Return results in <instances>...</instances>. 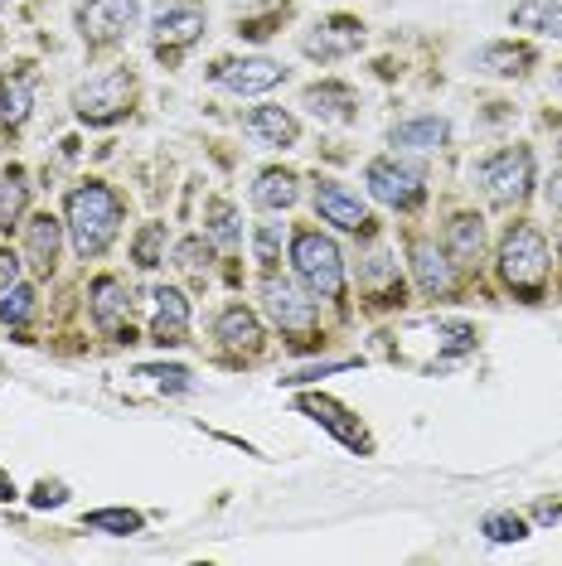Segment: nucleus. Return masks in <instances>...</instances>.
Returning a JSON list of instances; mask_svg holds the SVG:
<instances>
[{"label":"nucleus","instance_id":"nucleus-24","mask_svg":"<svg viewBox=\"0 0 562 566\" xmlns=\"http://www.w3.org/2000/svg\"><path fill=\"white\" fill-rule=\"evenodd\" d=\"M441 140H446L441 117H417V122L393 126V146H403V150H437Z\"/></svg>","mask_w":562,"mask_h":566},{"label":"nucleus","instance_id":"nucleus-12","mask_svg":"<svg viewBox=\"0 0 562 566\" xmlns=\"http://www.w3.org/2000/svg\"><path fill=\"white\" fill-rule=\"evenodd\" d=\"M267 311H272L277 325L291 329V334L315 329V301H305V295L296 286H287V281H267Z\"/></svg>","mask_w":562,"mask_h":566},{"label":"nucleus","instance_id":"nucleus-3","mask_svg":"<svg viewBox=\"0 0 562 566\" xmlns=\"http://www.w3.org/2000/svg\"><path fill=\"white\" fill-rule=\"evenodd\" d=\"M364 185H368V195L378 203H388V209H413L422 199V189H427V170H422L417 160L383 156L364 170Z\"/></svg>","mask_w":562,"mask_h":566},{"label":"nucleus","instance_id":"nucleus-22","mask_svg":"<svg viewBox=\"0 0 562 566\" xmlns=\"http://www.w3.org/2000/svg\"><path fill=\"white\" fill-rule=\"evenodd\" d=\"M514 30H533V34H562V0H523L514 6Z\"/></svg>","mask_w":562,"mask_h":566},{"label":"nucleus","instance_id":"nucleus-18","mask_svg":"<svg viewBox=\"0 0 562 566\" xmlns=\"http://www.w3.org/2000/svg\"><path fill=\"white\" fill-rule=\"evenodd\" d=\"M59 242H63V223L54 213H34L30 218V262L40 272H54V256H59Z\"/></svg>","mask_w":562,"mask_h":566},{"label":"nucleus","instance_id":"nucleus-1","mask_svg":"<svg viewBox=\"0 0 562 566\" xmlns=\"http://www.w3.org/2000/svg\"><path fill=\"white\" fill-rule=\"evenodd\" d=\"M117 223H122V199L112 195L107 185H83L69 195V233H73V248L79 256H97L112 248L117 238Z\"/></svg>","mask_w":562,"mask_h":566},{"label":"nucleus","instance_id":"nucleus-29","mask_svg":"<svg viewBox=\"0 0 562 566\" xmlns=\"http://www.w3.org/2000/svg\"><path fill=\"white\" fill-rule=\"evenodd\" d=\"M485 537L490 543H519V537H529V523L514 518V513H490L485 518Z\"/></svg>","mask_w":562,"mask_h":566},{"label":"nucleus","instance_id":"nucleus-4","mask_svg":"<svg viewBox=\"0 0 562 566\" xmlns=\"http://www.w3.org/2000/svg\"><path fill=\"white\" fill-rule=\"evenodd\" d=\"M500 272L509 286L519 291H533L539 281L548 276V242L533 233V228H509L504 233V248H500Z\"/></svg>","mask_w":562,"mask_h":566},{"label":"nucleus","instance_id":"nucleus-31","mask_svg":"<svg viewBox=\"0 0 562 566\" xmlns=\"http://www.w3.org/2000/svg\"><path fill=\"white\" fill-rule=\"evenodd\" d=\"M20 209H24V175H20V170H10V175H6V185H0V218L10 223V218H15Z\"/></svg>","mask_w":562,"mask_h":566},{"label":"nucleus","instance_id":"nucleus-30","mask_svg":"<svg viewBox=\"0 0 562 566\" xmlns=\"http://www.w3.org/2000/svg\"><path fill=\"white\" fill-rule=\"evenodd\" d=\"M160 242H165V223L140 228V238H136V262H140V266H160Z\"/></svg>","mask_w":562,"mask_h":566},{"label":"nucleus","instance_id":"nucleus-35","mask_svg":"<svg viewBox=\"0 0 562 566\" xmlns=\"http://www.w3.org/2000/svg\"><path fill=\"white\" fill-rule=\"evenodd\" d=\"M20 281V256L15 252H0V291H10Z\"/></svg>","mask_w":562,"mask_h":566},{"label":"nucleus","instance_id":"nucleus-11","mask_svg":"<svg viewBox=\"0 0 562 566\" xmlns=\"http://www.w3.org/2000/svg\"><path fill=\"white\" fill-rule=\"evenodd\" d=\"M315 213H321L325 223L344 228V233H360V228H368V209L344 185H335V179H321V185H315Z\"/></svg>","mask_w":562,"mask_h":566},{"label":"nucleus","instance_id":"nucleus-9","mask_svg":"<svg viewBox=\"0 0 562 566\" xmlns=\"http://www.w3.org/2000/svg\"><path fill=\"white\" fill-rule=\"evenodd\" d=\"M150 34H156L160 49H185L204 34V6L199 0H170L150 15Z\"/></svg>","mask_w":562,"mask_h":566},{"label":"nucleus","instance_id":"nucleus-14","mask_svg":"<svg viewBox=\"0 0 562 566\" xmlns=\"http://www.w3.org/2000/svg\"><path fill=\"white\" fill-rule=\"evenodd\" d=\"M93 319L107 334H122L126 329V319H132V291L122 286V281H112V276H102L97 286H93ZM132 334V329H126Z\"/></svg>","mask_w":562,"mask_h":566},{"label":"nucleus","instance_id":"nucleus-34","mask_svg":"<svg viewBox=\"0 0 562 566\" xmlns=\"http://www.w3.org/2000/svg\"><path fill=\"white\" fill-rule=\"evenodd\" d=\"M277 248H281V223H262L258 228V262H277Z\"/></svg>","mask_w":562,"mask_h":566},{"label":"nucleus","instance_id":"nucleus-25","mask_svg":"<svg viewBox=\"0 0 562 566\" xmlns=\"http://www.w3.org/2000/svg\"><path fill=\"white\" fill-rule=\"evenodd\" d=\"M24 117H30V78H6L0 83V122L24 126Z\"/></svg>","mask_w":562,"mask_h":566},{"label":"nucleus","instance_id":"nucleus-7","mask_svg":"<svg viewBox=\"0 0 562 566\" xmlns=\"http://www.w3.org/2000/svg\"><path fill=\"white\" fill-rule=\"evenodd\" d=\"M126 97H132V73L112 69V73H102V78H93L87 87H79V117L93 122V126L117 122L126 112Z\"/></svg>","mask_w":562,"mask_h":566},{"label":"nucleus","instance_id":"nucleus-13","mask_svg":"<svg viewBox=\"0 0 562 566\" xmlns=\"http://www.w3.org/2000/svg\"><path fill=\"white\" fill-rule=\"evenodd\" d=\"M189 334V301L180 291L160 286L156 291V319H150V339L160 344V349H175V344H185Z\"/></svg>","mask_w":562,"mask_h":566},{"label":"nucleus","instance_id":"nucleus-23","mask_svg":"<svg viewBox=\"0 0 562 566\" xmlns=\"http://www.w3.org/2000/svg\"><path fill=\"white\" fill-rule=\"evenodd\" d=\"M219 339L228 344V349H258L262 339V325L252 311H242V305H233V311L219 315Z\"/></svg>","mask_w":562,"mask_h":566},{"label":"nucleus","instance_id":"nucleus-6","mask_svg":"<svg viewBox=\"0 0 562 566\" xmlns=\"http://www.w3.org/2000/svg\"><path fill=\"white\" fill-rule=\"evenodd\" d=\"M136 15H140L136 0H87L79 10V30L87 44H117L136 30Z\"/></svg>","mask_w":562,"mask_h":566},{"label":"nucleus","instance_id":"nucleus-2","mask_svg":"<svg viewBox=\"0 0 562 566\" xmlns=\"http://www.w3.org/2000/svg\"><path fill=\"white\" fill-rule=\"evenodd\" d=\"M291 266H296L301 286L315 295V301H340L344 295V262L340 248L321 233H296L291 242Z\"/></svg>","mask_w":562,"mask_h":566},{"label":"nucleus","instance_id":"nucleus-10","mask_svg":"<svg viewBox=\"0 0 562 566\" xmlns=\"http://www.w3.org/2000/svg\"><path fill=\"white\" fill-rule=\"evenodd\" d=\"M360 44H364V24L350 20V15H335V20L315 24V30L305 34V54L311 59H344V54H354Z\"/></svg>","mask_w":562,"mask_h":566},{"label":"nucleus","instance_id":"nucleus-21","mask_svg":"<svg viewBox=\"0 0 562 566\" xmlns=\"http://www.w3.org/2000/svg\"><path fill=\"white\" fill-rule=\"evenodd\" d=\"M480 248H485L480 218H470V213L451 218V228H446V256H451V262H476Z\"/></svg>","mask_w":562,"mask_h":566},{"label":"nucleus","instance_id":"nucleus-36","mask_svg":"<svg viewBox=\"0 0 562 566\" xmlns=\"http://www.w3.org/2000/svg\"><path fill=\"white\" fill-rule=\"evenodd\" d=\"M59 499H63L59 489H49V484H44V489H40V499H34V504H40V509H49V504H59Z\"/></svg>","mask_w":562,"mask_h":566},{"label":"nucleus","instance_id":"nucleus-17","mask_svg":"<svg viewBox=\"0 0 562 566\" xmlns=\"http://www.w3.org/2000/svg\"><path fill=\"white\" fill-rule=\"evenodd\" d=\"M413 272H417V286L427 295L451 291V262H446V252H437L431 242H417L413 248Z\"/></svg>","mask_w":562,"mask_h":566},{"label":"nucleus","instance_id":"nucleus-27","mask_svg":"<svg viewBox=\"0 0 562 566\" xmlns=\"http://www.w3.org/2000/svg\"><path fill=\"white\" fill-rule=\"evenodd\" d=\"M87 527H97V533H112V537H132V533H140V513L97 509V513H87Z\"/></svg>","mask_w":562,"mask_h":566},{"label":"nucleus","instance_id":"nucleus-33","mask_svg":"<svg viewBox=\"0 0 562 566\" xmlns=\"http://www.w3.org/2000/svg\"><path fill=\"white\" fill-rule=\"evenodd\" d=\"M214 238H219V248H233L238 242V218H233V209L228 203H214Z\"/></svg>","mask_w":562,"mask_h":566},{"label":"nucleus","instance_id":"nucleus-28","mask_svg":"<svg viewBox=\"0 0 562 566\" xmlns=\"http://www.w3.org/2000/svg\"><path fill=\"white\" fill-rule=\"evenodd\" d=\"M30 315H34V291L30 286L0 291V319H6V325H24Z\"/></svg>","mask_w":562,"mask_h":566},{"label":"nucleus","instance_id":"nucleus-5","mask_svg":"<svg viewBox=\"0 0 562 566\" xmlns=\"http://www.w3.org/2000/svg\"><path fill=\"white\" fill-rule=\"evenodd\" d=\"M533 185V156L523 146L495 150L490 160L480 165V189L490 195V203H519Z\"/></svg>","mask_w":562,"mask_h":566},{"label":"nucleus","instance_id":"nucleus-19","mask_svg":"<svg viewBox=\"0 0 562 566\" xmlns=\"http://www.w3.org/2000/svg\"><path fill=\"white\" fill-rule=\"evenodd\" d=\"M301 411H311V417L321 421V427H330V431H335L344 446H364V450H368L364 431L354 427V421H344V417H350V411H344L340 402H330V397H305V402H301Z\"/></svg>","mask_w":562,"mask_h":566},{"label":"nucleus","instance_id":"nucleus-38","mask_svg":"<svg viewBox=\"0 0 562 566\" xmlns=\"http://www.w3.org/2000/svg\"><path fill=\"white\" fill-rule=\"evenodd\" d=\"M548 195H553V203H558V209H562V175L553 179V189H548Z\"/></svg>","mask_w":562,"mask_h":566},{"label":"nucleus","instance_id":"nucleus-15","mask_svg":"<svg viewBox=\"0 0 562 566\" xmlns=\"http://www.w3.org/2000/svg\"><path fill=\"white\" fill-rule=\"evenodd\" d=\"M248 136L258 140V146L287 150V146H296L301 122L291 117V112H281V107H258V112H248Z\"/></svg>","mask_w":562,"mask_h":566},{"label":"nucleus","instance_id":"nucleus-16","mask_svg":"<svg viewBox=\"0 0 562 566\" xmlns=\"http://www.w3.org/2000/svg\"><path fill=\"white\" fill-rule=\"evenodd\" d=\"M305 107L325 122H350L360 102H354V93L344 83H315V87H305Z\"/></svg>","mask_w":562,"mask_h":566},{"label":"nucleus","instance_id":"nucleus-20","mask_svg":"<svg viewBox=\"0 0 562 566\" xmlns=\"http://www.w3.org/2000/svg\"><path fill=\"white\" fill-rule=\"evenodd\" d=\"M296 175H287V170H267L258 185H252V203L258 209H267V213H277V209H291L296 203Z\"/></svg>","mask_w":562,"mask_h":566},{"label":"nucleus","instance_id":"nucleus-8","mask_svg":"<svg viewBox=\"0 0 562 566\" xmlns=\"http://www.w3.org/2000/svg\"><path fill=\"white\" fill-rule=\"evenodd\" d=\"M281 78H287V69L272 59H238V63H219V69H214V83H219L223 93H238V97L272 93Z\"/></svg>","mask_w":562,"mask_h":566},{"label":"nucleus","instance_id":"nucleus-37","mask_svg":"<svg viewBox=\"0 0 562 566\" xmlns=\"http://www.w3.org/2000/svg\"><path fill=\"white\" fill-rule=\"evenodd\" d=\"M0 499H15V484H10L6 470H0Z\"/></svg>","mask_w":562,"mask_h":566},{"label":"nucleus","instance_id":"nucleus-26","mask_svg":"<svg viewBox=\"0 0 562 566\" xmlns=\"http://www.w3.org/2000/svg\"><path fill=\"white\" fill-rule=\"evenodd\" d=\"M533 54L529 49H514V44H485L480 49V69H490V73H523V63H529Z\"/></svg>","mask_w":562,"mask_h":566},{"label":"nucleus","instance_id":"nucleus-32","mask_svg":"<svg viewBox=\"0 0 562 566\" xmlns=\"http://www.w3.org/2000/svg\"><path fill=\"white\" fill-rule=\"evenodd\" d=\"M175 262H180L185 272H199V266H209V242H199V238H185L180 248H175Z\"/></svg>","mask_w":562,"mask_h":566}]
</instances>
